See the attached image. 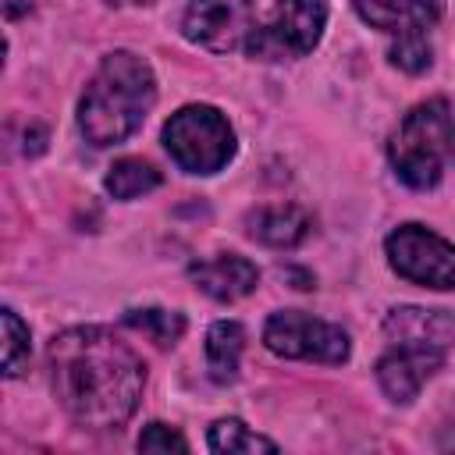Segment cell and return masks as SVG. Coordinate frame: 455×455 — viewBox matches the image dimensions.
<instances>
[{
    "label": "cell",
    "mask_w": 455,
    "mask_h": 455,
    "mask_svg": "<svg viewBox=\"0 0 455 455\" xmlns=\"http://www.w3.org/2000/svg\"><path fill=\"white\" fill-rule=\"evenodd\" d=\"M355 14L380 28L398 36H430V28L441 21V4L437 0H352Z\"/></svg>",
    "instance_id": "obj_12"
},
{
    "label": "cell",
    "mask_w": 455,
    "mask_h": 455,
    "mask_svg": "<svg viewBox=\"0 0 455 455\" xmlns=\"http://www.w3.org/2000/svg\"><path fill=\"white\" fill-rule=\"evenodd\" d=\"M36 7V0H0V14L4 18H25Z\"/></svg>",
    "instance_id": "obj_20"
},
{
    "label": "cell",
    "mask_w": 455,
    "mask_h": 455,
    "mask_svg": "<svg viewBox=\"0 0 455 455\" xmlns=\"http://www.w3.org/2000/svg\"><path fill=\"white\" fill-rule=\"evenodd\" d=\"M53 395L92 430L124 427L146 387V363L107 327H68L50 341Z\"/></svg>",
    "instance_id": "obj_1"
},
{
    "label": "cell",
    "mask_w": 455,
    "mask_h": 455,
    "mask_svg": "<svg viewBox=\"0 0 455 455\" xmlns=\"http://www.w3.org/2000/svg\"><path fill=\"white\" fill-rule=\"evenodd\" d=\"M124 323L132 331H142L160 348L178 345L181 334H185V316L174 313V309H156V306H149V309H128L124 313Z\"/></svg>",
    "instance_id": "obj_17"
},
{
    "label": "cell",
    "mask_w": 455,
    "mask_h": 455,
    "mask_svg": "<svg viewBox=\"0 0 455 455\" xmlns=\"http://www.w3.org/2000/svg\"><path fill=\"white\" fill-rule=\"evenodd\" d=\"M4 57H7V39L0 36V68H4Z\"/></svg>",
    "instance_id": "obj_21"
},
{
    "label": "cell",
    "mask_w": 455,
    "mask_h": 455,
    "mask_svg": "<svg viewBox=\"0 0 455 455\" xmlns=\"http://www.w3.org/2000/svg\"><path fill=\"white\" fill-rule=\"evenodd\" d=\"M188 277L203 295H210L217 302H238L249 291H256V284H259L256 263H249L238 252H217L210 259H199L188 267Z\"/></svg>",
    "instance_id": "obj_11"
},
{
    "label": "cell",
    "mask_w": 455,
    "mask_h": 455,
    "mask_svg": "<svg viewBox=\"0 0 455 455\" xmlns=\"http://www.w3.org/2000/svg\"><path fill=\"white\" fill-rule=\"evenodd\" d=\"M387 160L409 188H434L451 160V103L434 96L412 107L387 142Z\"/></svg>",
    "instance_id": "obj_3"
},
{
    "label": "cell",
    "mask_w": 455,
    "mask_h": 455,
    "mask_svg": "<svg viewBox=\"0 0 455 455\" xmlns=\"http://www.w3.org/2000/svg\"><path fill=\"white\" fill-rule=\"evenodd\" d=\"M28 359V323L11 313L0 309V377H14Z\"/></svg>",
    "instance_id": "obj_18"
},
{
    "label": "cell",
    "mask_w": 455,
    "mask_h": 455,
    "mask_svg": "<svg viewBox=\"0 0 455 455\" xmlns=\"http://www.w3.org/2000/svg\"><path fill=\"white\" fill-rule=\"evenodd\" d=\"M313 228V217L302 206L281 203V206H259L245 217V231L249 238H256L259 245L270 249H295Z\"/></svg>",
    "instance_id": "obj_13"
},
{
    "label": "cell",
    "mask_w": 455,
    "mask_h": 455,
    "mask_svg": "<svg viewBox=\"0 0 455 455\" xmlns=\"http://www.w3.org/2000/svg\"><path fill=\"white\" fill-rule=\"evenodd\" d=\"M384 338L387 345H412L444 352L455 341V320L448 309H419V306H398L384 316Z\"/></svg>",
    "instance_id": "obj_10"
},
{
    "label": "cell",
    "mask_w": 455,
    "mask_h": 455,
    "mask_svg": "<svg viewBox=\"0 0 455 455\" xmlns=\"http://www.w3.org/2000/svg\"><path fill=\"white\" fill-rule=\"evenodd\" d=\"M387 263L395 274H402L412 284L448 291L455 284V249L448 238L423 224H402L384 242Z\"/></svg>",
    "instance_id": "obj_7"
},
{
    "label": "cell",
    "mask_w": 455,
    "mask_h": 455,
    "mask_svg": "<svg viewBox=\"0 0 455 455\" xmlns=\"http://www.w3.org/2000/svg\"><path fill=\"white\" fill-rule=\"evenodd\" d=\"M107 4H153V0H107Z\"/></svg>",
    "instance_id": "obj_22"
},
{
    "label": "cell",
    "mask_w": 455,
    "mask_h": 455,
    "mask_svg": "<svg viewBox=\"0 0 455 455\" xmlns=\"http://www.w3.org/2000/svg\"><path fill=\"white\" fill-rule=\"evenodd\" d=\"M327 25L323 0H274V7L256 18L245 50L259 60H291L306 57Z\"/></svg>",
    "instance_id": "obj_5"
},
{
    "label": "cell",
    "mask_w": 455,
    "mask_h": 455,
    "mask_svg": "<svg viewBox=\"0 0 455 455\" xmlns=\"http://www.w3.org/2000/svg\"><path fill=\"white\" fill-rule=\"evenodd\" d=\"M448 363L444 352H430V348H412V345H391L380 359H377V384L380 391L405 405L419 395V387Z\"/></svg>",
    "instance_id": "obj_9"
},
{
    "label": "cell",
    "mask_w": 455,
    "mask_h": 455,
    "mask_svg": "<svg viewBox=\"0 0 455 455\" xmlns=\"http://www.w3.org/2000/svg\"><path fill=\"white\" fill-rule=\"evenodd\" d=\"M103 185H107V192H110L114 199L132 203V199H139V196L160 188V171H156L153 164L139 160V156H121V160L110 164Z\"/></svg>",
    "instance_id": "obj_15"
},
{
    "label": "cell",
    "mask_w": 455,
    "mask_h": 455,
    "mask_svg": "<svg viewBox=\"0 0 455 455\" xmlns=\"http://www.w3.org/2000/svg\"><path fill=\"white\" fill-rule=\"evenodd\" d=\"M139 451H188V441L181 430H174L167 423H149L139 434Z\"/></svg>",
    "instance_id": "obj_19"
},
{
    "label": "cell",
    "mask_w": 455,
    "mask_h": 455,
    "mask_svg": "<svg viewBox=\"0 0 455 455\" xmlns=\"http://www.w3.org/2000/svg\"><path fill=\"white\" fill-rule=\"evenodd\" d=\"M252 25H256L252 0H192L181 14L185 39L213 53L245 50Z\"/></svg>",
    "instance_id": "obj_8"
},
{
    "label": "cell",
    "mask_w": 455,
    "mask_h": 455,
    "mask_svg": "<svg viewBox=\"0 0 455 455\" xmlns=\"http://www.w3.org/2000/svg\"><path fill=\"white\" fill-rule=\"evenodd\" d=\"M242 348H245V327L238 320H217L206 331V370L217 384H231L238 377Z\"/></svg>",
    "instance_id": "obj_14"
},
{
    "label": "cell",
    "mask_w": 455,
    "mask_h": 455,
    "mask_svg": "<svg viewBox=\"0 0 455 455\" xmlns=\"http://www.w3.org/2000/svg\"><path fill=\"white\" fill-rule=\"evenodd\" d=\"M164 146L171 160L188 174H217L235 156L231 121L206 103H188L164 124Z\"/></svg>",
    "instance_id": "obj_4"
},
{
    "label": "cell",
    "mask_w": 455,
    "mask_h": 455,
    "mask_svg": "<svg viewBox=\"0 0 455 455\" xmlns=\"http://www.w3.org/2000/svg\"><path fill=\"white\" fill-rule=\"evenodd\" d=\"M263 345L274 355L284 359H302V363H327L338 366L348 359L352 341L348 334L331 323V320H316L302 309H281L267 320L263 327Z\"/></svg>",
    "instance_id": "obj_6"
},
{
    "label": "cell",
    "mask_w": 455,
    "mask_h": 455,
    "mask_svg": "<svg viewBox=\"0 0 455 455\" xmlns=\"http://www.w3.org/2000/svg\"><path fill=\"white\" fill-rule=\"evenodd\" d=\"M153 103H156L153 68L132 50H114L100 60L96 75L82 92L78 128L85 142H92L96 149L117 146L142 128Z\"/></svg>",
    "instance_id": "obj_2"
},
{
    "label": "cell",
    "mask_w": 455,
    "mask_h": 455,
    "mask_svg": "<svg viewBox=\"0 0 455 455\" xmlns=\"http://www.w3.org/2000/svg\"><path fill=\"white\" fill-rule=\"evenodd\" d=\"M206 444H210V451H217V455H256V451L274 455V451H277V441H270V437L249 430V427H245L242 419H235V416L217 419V423L210 427Z\"/></svg>",
    "instance_id": "obj_16"
}]
</instances>
